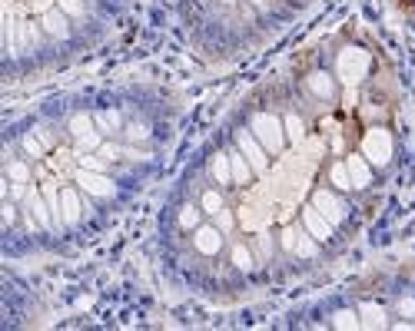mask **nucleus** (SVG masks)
<instances>
[{"mask_svg":"<svg viewBox=\"0 0 415 331\" xmlns=\"http://www.w3.org/2000/svg\"><path fill=\"white\" fill-rule=\"evenodd\" d=\"M359 322H362V328H386V312L379 308L376 302H366L359 305Z\"/></svg>","mask_w":415,"mask_h":331,"instance_id":"ddd939ff","label":"nucleus"},{"mask_svg":"<svg viewBox=\"0 0 415 331\" xmlns=\"http://www.w3.org/2000/svg\"><path fill=\"white\" fill-rule=\"evenodd\" d=\"M302 222H306V228H309V236L312 238H319V242H326V238H332V222H329L322 212H319L316 206H309V209H302Z\"/></svg>","mask_w":415,"mask_h":331,"instance_id":"423d86ee","label":"nucleus"},{"mask_svg":"<svg viewBox=\"0 0 415 331\" xmlns=\"http://www.w3.org/2000/svg\"><path fill=\"white\" fill-rule=\"evenodd\" d=\"M24 149H27L30 156H43V142L34 140V136H24Z\"/></svg>","mask_w":415,"mask_h":331,"instance_id":"c85d7f7f","label":"nucleus"},{"mask_svg":"<svg viewBox=\"0 0 415 331\" xmlns=\"http://www.w3.org/2000/svg\"><path fill=\"white\" fill-rule=\"evenodd\" d=\"M7 176H10L14 182H27V179H30L27 162H10V166H7Z\"/></svg>","mask_w":415,"mask_h":331,"instance_id":"a878e982","label":"nucleus"},{"mask_svg":"<svg viewBox=\"0 0 415 331\" xmlns=\"http://www.w3.org/2000/svg\"><path fill=\"white\" fill-rule=\"evenodd\" d=\"M77 186L87 189L90 196H113V179H106L103 172H93V169H80Z\"/></svg>","mask_w":415,"mask_h":331,"instance_id":"39448f33","label":"nucleus"},{"mask_svg":"<svg viewBox=\"0 0 415 331\" xmlns=\"http://www.w3.org/2000/svg\"><path fill=\"white\" fill-rule=\"evenodd\" d=\"M150 132H146V126L143 123H133L130 130H126V140H133V142H140V140H146Z\"/></svg>","mask_w":415,"mask_h":331,"instance_id":"c756f323","label":"nucleus"},{"mask_svg":"<svg viewBox=\"0 0 415 331\" xmlns=\"http://www.w3.org/2000/svg\"><path fill=\"white\" fill-rule=\"evenodd\" d=\"M14 199H27V189H24V182H14V189H10Z\"/></svg>","mask_w":415,"mask_h":331,"instance_id":"72a5a7b5","label":"nucleus"},{"mask_svg":"<svg viewBox=\"0 0 415 331\" xmlns=\"http://www.w3.org/2000/svg\"><path fill=\"white\" fill-rule=\"evenodd\" d=\"M312 206H316L319 212H322V216L332 222V226H339V222L346 219V209L339 206V199L332 196V192H326V189H319L316 196H312Z\"/></svg>","mask_w":415,"mask_h":331,"instance_id":"6e6552de","label":"nucleus"},{"mask_svg":"<svg viewBox=\"0 0 415 331\" xmlns=\"http://www.w3.org/2000/svg\"><path fill=\"white\" fill-rule=\"evenodd\" d=\"M4 219H7V226H10V222L17 219V209H14V206H7V209H4Z\"/></svg>","mask_w":415,"mask_h":331,"instance_id":"c9c22d12","label":"nucleus"},{"mask_svg":"<svg viewBox=\"0 0 415 331\" xmlns=\"http://www.w3.org/2000/svg\"><path fill=\"white\" fill-rule=\"evenodd\" d=\"M329 176H332V186H336V189H352V179H349V169H346V162H336V166H332V172H329Z\"/></svg>","mask_w":415,"mask_h":331,"instance_id":"6ab92c4d","label":"nucleus"},{"mask_svg":"<svg viewBox=\"0 0 415 331\" xmlns=\"http://www.w3.org/2000/svg\"><path fill=\"white\" fill-rule=\"evenodd\" d=\"M222 209V196L220 192H203V212H210V216H216V212H220Z\"/></svg>","mask_w":415,"mask_h":331,"instance_id":"393cba45","label":"nucleus"},{"mask_svg":"<svg viewBox=\"0 0 415 331\" xmlns=\"http://www.w3.org/2000/svg\"><path fill=\"white\" fill-rule=\"evenodd\" d=\"M230 166H232V179L240 182H246L250 179V172H252V166H250V159H246V156H242V152H232L230 156Z\"/></svg>","mask_w":415,"mask_h":331,"instance_id":"dca6fc26","label":"nucleus"},{"mask_svg":"<svg viewBox=\"0 0 415 331\" xmlns=\"http://www.w3.org/2000/svg\"><path fill=\"white\" fill-rule=\"evenodd\" d=\"M236 142H240V152L250 159L252 172H266V149H262L260 140L252 136V130L250 132H240V136H236Z\"/></svg>","mask_w":415,"mask_h":331,"instance_id":"20e7f679","label":"nucleus"},{"mask_svg":"<svg viewBox=\"0 0 415 331\" xmlns=\"http://www.w3.org/2000/svg\"><path fill=\"white\" fill-rule=\"evenodd\" d=\"M193 246H196V252H203V256H216V252L222 248V228L200 226L196 228V236H193Z\"/></svg>","mask_w":415,"mask_h":331,"instance_id":"0eeeda50","label":"nucleus"},{"mask_svg":"<svg viewBox=\"0 0 415 331\" xmlns=\"http://www.w3.org/2000/svg\"><path fill=\"white\" fill-rule=\"evenodd\" d=\"M77 146L83 152H90V149H97L100 146V132H90V136H83V140H77Z\"/></svg>","mask_w":415,"mask_h":331,"instance_id":"cd10ccee","label":"nucleus"},{"mask_svg":"<svg viewBox=\"0 0 415 331\" xmlns=\"http://www.w3.org/2000/svg\"><path fill=\"white\" fill-rule=\"evenodd\" d=\"M226 4H230V0H226Z\"/></svg>","mask_w":415,"mask_h":331,"instance_id":"e433bc0d","label":"nucleus"},{"mask_svg":"<svg viewBox=\"0 0 415 331\" xmlns=\"http://www.w3.org/2000/svg\"><path fill=\"white\" fill-rule=\"evenodd\" d=\"M399 312L412 315V318H415V298H402V302H399Z\"/></svg>","mask_w":415,"mask_h":331,"instance_id":"473e14b6","label":"nucleus"},{"mask_svg":"<svg viewBox=\"0 0 415 331\" xmlns=\"http://www.w3.org/2000/svg\"><path fill=\"white\" fill-rule=\"evenodd\" d=\"M292 252H299L302 258H312L316 256V242H312L309 236H302L299 228H296V246H292Z\"/></svg>","mask_w":415,"mask_h":331,"instance_id":"aec40b11","label":"nucleus"},{"mask_svg":"<svg viewBox=\"0 0 415 331\" xmlns=\"http://www.w3.org/2000/svg\"><path fill=\"white\" fill-rule=\"evenodd\" d=\"M282 126H286V136H290L292 142H299L302 140V120L296 113H290L286 120H282Z\"/></svg>","mask_w":415,"mask_h":331,"instance_id":"5701e85b","label":"nucleus"},{"mask_svg":"<svg viewBox=\"0 0 415 331\" xmlns=\"http://www.w3.org/2000/svg\"><path fill=\"white\" fill-rule=\"evenodd\" d=\"M93 126H97V120H93L90 113H77L73 120H70V132H73L77 140H83V136H90V132H97Z\"/></svg>","mask_w":415,"mask_h":331,"instance_id":"2eb2a0df","label":"nucleus"},{"mask_svg":"<svg viewBox=\"0 0 415 331\" xmlns=\"http://www.w3.org/2000/svg\"><path fill=\"white\" fill-rule=\"evenodd\" d=\"M232 265H236V268H242V272H250V268H252L250 248H246V246H232Z\"/></svg>","mask_w":415,"mask_h":331,"instance_id":"4be33fe9","label":"nucleus"},{"mask_svg":"<svg viewBox=\"0 0 415 331\" xmlns=\"http://www.w3.org/2000/svg\"><path fill=\"white\" fill-rule=\"evenodd\" d=\"M93 120H97L100 132H116V130H120V113H116V110H103V113H93Z\"/></svg>","mask_w":415,"mask_h":331,"instance_id":"a211bd4d","label":"nucleus"},{"mask_svg":"<svg viewBox=\"0 0 415 331\" xmlns=\"http://www.w3.org/2000/svg\"><path fill=\"white\" fill-rule=\"evenodd\" d=\"M212 176H216L220 186H226V182L232 179V166H230V156H226V152H220V156L212 159Z\"/></svg>","mask_w":415,"mask_h":331,"instance_id":"f3484780","label":"nucleus"},{"mask_svg":"<svg viewBox=\"0 0 415 331\" xmlns=\"http://www.w3.org/2000/svg\"><path fill=\"white\" fill-rule=\"evenodd\" d=\"M250 130H252V136L262 142L266 152H280L282 142H286V126H282V120H276L272 113H256Z\"/></svg>","mask_w":415,"mask_h":331,"instance_id":"f03ea898","label":"nucleus"},{"mask_svg":"<svg viewBox=\"0 0 415 331\" xmlns=\"http://www.w3.org/2000/svg\"><path fill=\"white\" fill-rule=\"evenodd\" d=\"M200 216H203V212H200L196 206H183L180 209V226L183 228H200Z\"/></svg>","mask_w":415,"mask_h":331,"instance_id":"412c9836","label":"nucleus"},{"mask_svg":"<svg viewBox=\"0 0 415 331\" xmlns=\"http://www.w3.org/2000/svg\"><path fill=\"white\" fill-rule=\"evenodd\" d=\"M80 166H83V169H93V172H103V159H93V156H83Z\"/></svg>","mask_w":415,"mask_h":331,"instance_id":"2f4dec72","label":"nucleus"},{"mask_svg":"<svg viewBox=\"0 0 415 331\" xmlns=\"http://www.w3.org/2000/svg\"><path fill=\"white\" fill-rule=\"evenodd\" d=\"M103 159H116V156H120V149H116V146H103Z\"/></svg>","mask_w":415,"mask_h":331,"instance_id":"f704fd0d","label":"nucleus"},{"mask_svg":"<svg viewBox=\"0 0 415 331\" xmlns=\"http://www.w3.org/2000/svg\"><path fill=\"white\" fill-rule=\"evenodd\" d=\"M369 66H372V60H369L366 50L359 47H346L342 53L336 57V76L342 80L346 86H359L362 80H366Z\"/></svg>","mask_w":415,"mask_h":331,"instance_id":"f257e3e1","label":"nucleus"},{"mask_svg":"<svg viewBox=\"0 0 415 331\" xmlns=\"http://www.w3.org/2000/svg\"><path fill=\"white\" fill-rule=\"evenodd\" d=\"M43 30H47L50 37H57V40H67L70 37V27H67V17H63V10H47L43 14Z\"/></svg>","mask_w":415,"mask_h":331,"instance_id":"f8f14e48","label":"nucleus"},{"mask_svg":"<svg viewBox=\"0 0 415 331\" xmlns=\"http://www.w3.org/2000/svg\"><path fill=\"white\" fill-rule=\"evenodd\" d=\"M332 325H336V328H362V322H359V312H339L336 318H332Z\"/></svg>","mask_w":415,"mask_h":331,"instance_id":"b1692460","label":"nucleus"},{"mask_svg":"<svg viewBox=\"0 0 415 331\" xmlns=\"http://www.w3.org/2000/svg\"><path fill=\"white\" fill-rule=\"evenodd\" d=\"M392 149H396V142H392V132L376 126V130H369L362 136V156H366L372 166H386L392 159Z\"/></svg>","mask_w":415,"mask_h":331,"instance_id":"7ed1b4c3","label":"nucleus"},{"mask_svg":"<svg viewBox=\"0 0 415 331\" xmlns=\"http://www.w3.org/2000/svg\"><path fill=\"white\" fill-rule=\"evenodd\" d=\"M216 228H222V232H230V228H232V216L226 212V209H220V212H216Z\"/></svg>","mask_w":415,"mask_h":331,"instance_id":"7c9ffc66","label":"nucleus"},{"mask_svg":"<svg viewBox=\"0 0 415 331\" xmlns=\"http://www.w3.org/2000/svg\"><path fill=\"white\" fill-rule=\"evenodd\" d=\"M27 206H30V212L37 216V222L43 228L57 226V222H53V212H50V206H47V196H40V192H27Z\"/></svg>","mask_w":415,"mask_h":331,"instance_id":"9d476101","label":"nucleus"},{"mask_svg":"<svg viewBox=\"0 0 415 331\" xmlns=\"http://www.w3.org/2000/svg\"><path fill=\"white\" fill-rule=\"evenodd\" d=\"M346 169H349V179H352V189H366L369 179H372V169H369L366 156H349Z\"/></svg>","mask_w":415,"mask_h":331,"instance_id":"1a4fd4ad","label":"nucleus"},{"mask_svg":"<svg viewBox=\"0 0 415 331\" xmlns=\"http://www.w3.org/2000/svg\"><path fill=\"white\" fill-rule=\"evenodd\" d=\"M309 90L319 96V100H332V93H336V83H332V76L322 73V70H316V73H309Z\"/></svg>","mask_w":415,"mask_h":331,"instance_id":"4468645a","label":"nucleus"},{"mask_svg":"<svg viewBox=\"0 0 415 331\" xmlns=\"http://www.w3.org/2000/svg\"><path fill=\"white\" fill-rule=\"evenodd\" d=\"M57 4L63 14H70V17H80V14H83V4H80V0H57Z\"/></svg>","mask_w":415,"mask_h":331,"instance_id":"bb28decb","label":"nucleus"},{"mask_svg":"<svg viewBox=\"0 0 415 331\" xmlns=\"http://www.w3.org/2000/svg\"><path fill=\"white\" fill-rule=\"evenodd\" d=\"M60 209H63V222H67V226L80 222V216H83V206H80L77 189H63V192H60Z\"/></svg>","mask_w":415,"mask_h":331,"instance_id":"9b49d317","label":"nucleus"}]
</instances>
